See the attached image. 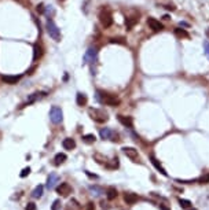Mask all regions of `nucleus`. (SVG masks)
Wrapping results in <instances>:
<instances>
[{
	"label": "nucleus",
	"instance_id": "obj_19",
	"mask_svg": "<svg viewBox=\"0 0 209 210\" xmlns=\"http://www.w3.org/2000/svg\"><path fill=\"white\" fill-rule=\"evenodd\" d=\"M66 159H68L66 154H63V152H58V154L55 155V158H54V163H55V165H61V163H63Z\"/></svg>",
	"mask_w": 209,
	"mask_h": 210
},
{
	"label": "nucleus",
	"instance_id": "obj_28",
	"mask_svg": "<svg viewBox=\"0 0 209 210\" xmlns=\"http://www.w3.org/2000/svg\"><path fill=\"white\" fill-rule=\"evenodd\" d=\"M29 173H30V168H25V169H22V172H21V177H26V176L29 175Z\"/></svg>",
	"mask_w": 209,
	"mask_h": 210
},
{
	"label": "nucleus",
	"instance_id": "obj_36",
	"mask_svg": "<svg viewBox=\"0 0 209 210\" xmlns=\"http://www.w3.org/2000/svg\"><path fill=\"white\" fill-rule=\"evenodd\" d=\"M189 210H197V209H195V207H193V209H189Z\"/></svg>",
	"mask_w": 209,
	"mask_h": 210
},
{
	"label": "nucleus",
	"instance_id": "obj_8",
	"mask_svg": "<svg viewBox=\"0 0 209 210\" xmlns=\"http://www.w3.org/2000/svg\"><path fill=\"white\" fill-rule=\"evenodd\" d=\"M99 135H101V137L103 140H116L114 137H116V132L112 131L110 128H102L101 131H99Z\"/></svg>",
	"mask_w": 209,
	"mask_h": 210
},
{
	"label": "nucleus",
	"instance_id": "obj_1",
	"mask_svg": "<svg viewBox=\"0 0 209 210\" xmlns=\"http://www.w3.org/2000/svg\"><path fill=\"white\" fill-rule=\"evenodd\" d=\"M95 98H97V100L101 104H106V106L116 107V106L120 104V99H118L116 95H113V93H107V92L101 91V89H98L97 91Z\"/></svg>",
	"mask_w": 209,
	"mask_h": 210
},
{
	"label": "nucleus",
	"instance_id": "obj_21",
	"mask_svg": "<svg viewBox=\"0 0 209 210\" xmlns=\"http://www.w3.org/2000/svg\"><path fill=\"white\" fill-rule=\"evenodd\" d=\"M41 54H43V52H41V47L36 44V45L33 47V60H37V59H39V58L41 56Z\"/></svg>",
	"mask_w": 209,
	"mask_h": 210
},
{
	"label": "nucleus",
	"instance_id": "obj_33",
	"mask_svg": "<svg viewBox=\"0 0 209 210\" xmlns=\"http://www.w3.org/2000/svg\"><path fill=\"white\" fill-rule=\"evenodd\" d=\"M200 181L204 184V183H208L209 181V176H205V177H202V178H200Z\"/></svg>",
	"mask_w": 209,
	"mask_h": 210
},
{
	"label": "nucleus",
	"instance_id": "obj_5",
	"mask_svg": "<svg viewBox=\"0 0 209 210\" xmlns=\"http://www.w3.org/2000/svg\"><path fill=\"white\" fill-rule=\"evenodd\" d=\"M99 21H101V24L103 25L105 28L112 26V24H113L112 12L109 11L107 8H103V10H101V12H99Z\"/></svg>",
	"mask_w": 209,
	"mask_h": 210
},
{
	"label": "nucleus",
	"instance_id": "obj_35",
	"mask_svg": "<svg viewBox=\"0 0 209 210\" xmlns=\"http://www.w3.org/2000/svg\"><path fill=\"white\" fill-rule=\"evenodd\" d=\"M206 35H208V36H209V29H208V30H206Z\"/></svg>",
	"mask_w": 209,
	"mask_h": 210
},
{
	"label": "nucleus",
	"instance_id": "obj_25",
	"mask_svg": "<svg viewBox=\"0 0 209 210\" xmlns=\"http://www.w3.org/2000/svg\"><path fill=\"white\" fill-rule=\"evenodd\" d=\"M179 205H180L183 209H190L191 207V202L190 201H187V199H179Z\"/></svg>",
	"mask_w": 209,
	"mask_h": 210
},
{
	"label": "nucleus",
	"instance_id": "obj_16",
	"mask_svg": "<svg viewBox=\"0 0 209 210\" xmlns=\"http://www.w3.org/2000/svg\"><path fill=\"white\" fill-rule=\"evenodd\" d=\"M1 80H3L6 84H17L18 81L21 80V76H3L1 77Z\"/></svg>",
	"mask_w": 209,
	"mask_h": 210
},
{
	"label": "nucleus",
	"instance_id": "obj_32",
	"mask_svg": "<svg viewBox=\"0 0 209 210\" xmlns=\"http://www.w3.org/2000/svg\"><path fill=\"white\" fill-rule=\"evenodd\" d=\"M37 11H39V12H44V6H43V4H39V6H37Z\"/></svg>",
	"mask_w": 209,
	"mask_h": 210
},
{
	"label": "nucleus",
	"instance_id": "obj_15",
	"mask_svg": "<svg viewBox=\"0 0 209 210\" xmlns=\"http://www.w3.org/2000/svg\"><path fill=\"white\" fill-rule=\"evenodd\" d=\"M150 159H151V163H153V165H154V168H156L157 170L160 172L161 175H162V176H168V172L165 170L164 168H162V165H161V163L158 162V161H157V159L154 158V157H150Z\"/></svg>",
	"mask_w": 209,
	"mask_h": 210
},
{
	"label": "nucleus",
	"instance_id": "obj_24",
	"mask_svg": "<svg viewBox=\"0 0 209 210\" xmlns=\"http://www.w3.org/2000/svg\"><path fill=\"white\" fill-rule=\"evenodd\" d=\"M89 191H91L92 195H95V196H99L101 194H103V190L99 188V187H97V186H91L89 187Z\"/></svg>",
	"mask_w": 209,
	"mask_h": 210
},
{
	"label": "nucleus",
	"instance_id": "obj_18",
	"mask_svg": "<svg viewBox=\"0 0 209 210\" xmlns=\"http://www.w3.org/2000/svg\"><path fill=\"white\" fill-rule=\"evenodd\" d=\"M117 190L114 188V187H110V188H107V191H106V198L109 199V201H113V199L117 198Z\"/></svg>",
	"mask_w": 209,
	"mask_h": 210
},
{
	"label": "nucleus",
	"instance_id": "obj_12",
	"mask_svg": "<svg viewBox=\"0 0 209 210\" xmlns=\"http://www.w3.org/2000/svg\"><path fill=\"white\" fill-rule=\"evenodd\" d=\"M138 199H139V196H138L136 194H133V192H125L124 194V201L127 202V205H133V203H136Z\"/></svg>",
	"mask_w": 209,
	"mask_h": 210
},
{
	"label": "nucleus",
	"instance_id": "obj_7",
	"mask_svg": "<svg viewBox=\"0 0 209 210\" xmlns=\"http://www.w3.org/2000/svg\"><path fill=\"white\" fill-rule=\"evenodd\" d=\"M56 192L62 196H69V195L72 194V187L69 183H61L59 186L56 187Z\"/></svg>",
	"mask_w": 209,
	"mask_h": 210
},
{
	"label": "nucleus",
	"instance_id": "obj_34",
	"mask_svg": "<svg viewBox=\"0 0 209 210\" xmlns=\"http://www.w3.org/2000/svg\"><path fill=\"white\" fill-rule=\"evenodd\" d=\"M160 209H161V210H169L168 207L165 206V205H160Z\"/></svg>",
	"mask_w": 209,
	"mask_h": 210
},
{
	"label": "nucleus",
	"instance_id": "obj_29",
	"mask_svg": "<svg viewBox=\"0 0 209 210\" xmlns=\"http://www.w3.org/2000/svg\"><path fill=\"white\" fill-rule=\"evenodd\" d=\"M204 52L209 59V41H204Z\"/></svg>",
	"mask_w": 209,
	"mask_h": 210
},
{
	"label": "nucleus",
	"instance_id": "obj_9",
	"mask_svg": "<svg viewBox=\"0 0 209 210\" xmlns=\"http://www.w3.org/2000/svg\"><path fill=\"white\" fill-rule=\"evenodd\" d=\"M98 58V50L97 48H88V51L85 52L84 55V59L87 63H92V62H95Z\"/></svg>",
	"mask_w": 209,
	"mask_h": 210
},
{
	"label": "nucleus",
	"instance_id": "obj_23",
	"mask_svg": "<svg viewBox=\"0 0 209 210\" xmlns=\"http://www.w3.org/2000/svg\"><path fill=\"white\" fill-rule=\"evenodd\" d=\"M95 140H97V137H95V135H92V133H88V135L83 136V142L87 143V144H91V143H94Z\"/></svg>",
	"mask_w": 209,
	"mask_h": 210
},
{
	"label": "nucleus",
	"instance_id": "obj_10",
	"mask_svg": "<svg viewBox=\"0 0 209 210\" xmlns=\"http://www.w3.org/2000/svg\"><path fill=\"white\" fill-rule=\"evenodd\" d=\"M117 119H118V122L125 128H133V121H132V117H128V115H117Z\"/></svg>",
	"mask_w": 209,
	"mask_h": 210
},
{
	"label": "nucleus",
	"instance_id": "obj_27",
	"mask_svg": "<svg viewBox=\"0 0 209 210\" xmlns=\"http://www.w3.org/2000/svg\"><path fill=\"white\" fill-rule=\"evenodd\" d=\"M61 209V201H54V203H52V206H51V210H59Z\"/></svg>",
	"mask_w": 209,
	"mask_h": 210
},
{
	"label": "nucleus",
	"instance_id": "obj_22",
	"mask_svg": "<svg viewBox=\"0 0 209 210\" xmlns=\"http://www.w3.org/2000/svg\"><path fill=\"white\" fill-rule=\"evenodd\" d=\"M175 35L177 36V37H183V39H189V33L186 32L184 29H180V28H176L175 29Z\"/></svg>",
	"mask_w": 209,
	"mask_h": 210
},
{
	"label": "nucleus",
	"instance_id": "obj_14",
	"mask_svg": "<svg viewBox=\"0 0 209 210\" xmlns=\"http://www.w3.org/2000/svg\"><path fill=\"white\" fill-rule=\"evenodd\" d=\"M62 146H63L65 150H73V148H76V142H74V139H72V137H66V139L62 142Z\"/></svg>",
	"mask_w": 209,
	"mask_h": 210
},
{
	"label": "nucleus",
	"instance_id": "obj_13",
	"mask_svg": "<svg viewBox=\"0 0 209 210\" xmlns=\"http://www.w3.org/2000/svg\"><path fill=\"white\" fill-rule=\"evenodd\" d=\"M56 183H58V176H56L55 173H51V175L48 176V178H47V188H48V190L55 188Z\"/></svg>",
	"mask_w": 209,
	"mask_h": 210
},
{
	"label": "nucleus",
	"instance_id": "obj_2",
	"mask_svg": "<svg viewBox=\"0 0 209 210\" xmlns=\"http://www.w3.org/2000/svg\"><path fill=\"white\" fill-rule=\"evenodd\" d=\"M88 114L95 122H99V124H103L109 119L107 113H105L101 109H92V107H91V109H88Z\"/></svg>",
	"mask_w": 209,
	"mask_h": 210
},
{
	"label": "nucleus",
	"instance_id": "obj_26",
	"mask_svg": "<svg viewBox=\"0 0 209 210\" xmlns=\"http://www.w3.org/2000/svg\"><path fill=\"white\" fill-rule=\"evenodd\" d=\"M110 43L112 44H114V43H117V44H125V41H124V39H120V37H113V39H110Z\"/></svg>",
	"mask_w": 209,
	"mask_h": 210
},
{
	"label": "nucleus",
	"instance_id": "obj_4",
	"mask_svg": "<svg viewBox=\"0 0 209 210\" xmlns=\"http://www.w3.org/2000/svg\"><path fill=\"white\" fill-rule=\"evenodd\" d=\"M50 119H51L52 124H61L62 119H63V113H62V109L58 106H52L51 110H50Z\"/></svg>",
	"mask_w": 209,
	"mask_h": 210
},
{
	"label": "nucleus",
	"instance_id": "obj_6",
	"mask_svg": "<svg viewBox=\"0 0 209 210\" xmlns=\"http://www.w3.org/2000/svg\"><path fill=\"white\" fill-rule=\"evenodd\" d=\"M123 152H124L129 159H132L133 162H138V159H139V154H138L136 148H133V147H123Z\"/></svg>",
	"mask_w": 209,
	"mask_h": 210
},
{
	"label": "nucleus",
	"instance_id": "obj_30",
	"mask_svg": "<svg viewBox=\"0 0 209 210\" xmlns=\"http://www.w3.org/2000/svg\"><path fill=\"white\" fill-rule=\"evenodd\" d=\"M25 210H36V205H35L33 202L28 203V205H26V207H25Z\"/></svg>",
	"mask_w": 209,
	"mask_h": 210
},
{
	"label": "nucleus",
	"instance_id": "obj_11",
	"mask_svg": "<svg viewBox=\"0 0 209 210\" xmlns=\"http://www.w3.org/2000/svg\"><path fill=\"white\" fill-rule=\"evenodd\" d=\"M147 25H149V28L151 29V30H154V32H160V30H162V24H161L160 21H157L156 18H147Z\"/></svg>",
	"mask_w": 209,
	"mask_h": 210
},
{
	"label": "nucleus",
	"instance_id": "obj_3",
	"mask_svg": "<svg viewBox=\"0 0 209 210\" xmlns=\"http://www.w3.org/2000/svg\"><path fill=\"white\" fill-rule=\"evenodd\" d=\"M47 32H48L50 37H52L55 41H61V32H59V29H58V26H56L55 22H54L51 18H48V21H47Z\"/></svg>",
	"mask_w": 209,
	"mask_h": 210
},
{
	"label": "nucleus",
	"instance_id": "obj_31",
	"mask_svg": "<svg viewBox=\"0 0 209 210\" xmlns=\"http://www.w3.org/2000/svg\"><path fill=\"white\" fill-rule=\"evenodd\" d=\"M84 210H95V205H94L92 202H88L87 205H85V209Z\"/></svg>",
	"mask_w": 209,
	"mask_h": 210
},
{
	"label": "nucleus",
	"instance_id": "obj_20",
	"mask_svg": "<svg viewBox=\"0 0 209 210\" xmlns=\"http://www.w3.org/2000/svg\"><path fill=\"white\" fill-rule=\"evenodd\" d=\"M43 191H44V187H43V186H37L36 188L33 190L32 196H33V198H36V199L41 198V196H43Z\"/></svg>",
	"mask_w": 209,
	"mask_h": 210
},
{
	"label": "nucleus",
	"instance_id": "obj_17",
	"mask_svg": "<svg viewBox=\"0 0 209 210\" xmlns=\"http://www.w3.org/2000/svg\"><path fill=\"white\" fill-rule=\"evenodd\" d=\"M87 102H88V98H87V95L85 93H81V92H79L76 96V103L79 104V106H85L87 104Z\"/></svg>",
	"mask_w": 209,
	"mask_h": 210
}]
</instances>
